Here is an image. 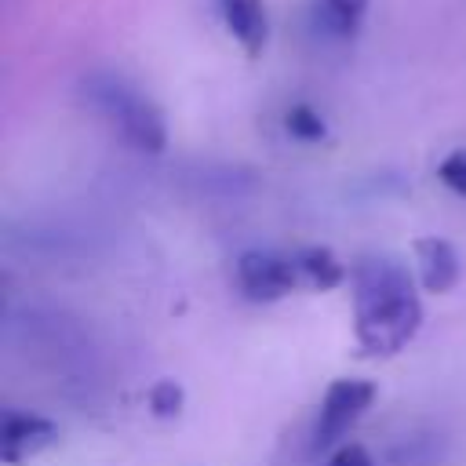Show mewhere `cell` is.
Instances as JSON below:
<instances>
[{
  "mask_svg": "<svg viewBox=\"0 0 466 466\" xmlns=\"http://www.w3.org/2000/svg\"><path fill=\"white\" fill-rule=\"evenodd\" d=\"M353 306L357 342L371 357L404 350L422 324V302L411 288V273L386 255H364L353 266Z\"/></svg>",
  "mask_w": 466,
  "mask_h": 466,
  "instance_id": "6da1fadb",
  "label": "cell"
},
{
  "mask_svg": "<svg viewBox=\"0 0 466 466\" xmlns=\"http://www.w3.org/2000/svg\"><path fill=\"white\" fill-rule=\"evenodd\" d=\"M84 98L138 153H160L167 146L164 113L138 87H131L124 76H116V73H91V76H84Z\"/></svg>",
  "mask_w": 466,
  "mask_h": 466,
  "instance_id": "7a4b0ae2",
  "label": "cell"
},
{
  "mask_svg": "<svg viewBox=\"0 0 466 466\" xmlns=\"http://www.w3.org/2000/svg\"><path fill=\"white\" fill-rule=\"evenodd\" d=\"M375 400V386L364 382V379H335L320 400V419H317V437H313V448H328L335 444Z\"/></svg>",
  "mask_w": 466,
  "mask_h": 466,
  "instance_id": "3957f363",
  "label": "cell"
},
{
  "mask_svg": "<svg viewBox=\"0 0 466 466\" xmlns=\"http://www.w3.org/2000/svg\"><path fill=\"white\" fill-rule=\"evenodd\" d=\"M237 284L251 302H273L295 291L299 266L295 258H284L273 251H244L237 258Z\"/></svg>",
  "mask_w": 466,
  "mask_h": 466,
  "instance_id": "277c9868",
  "label": "cell"
},
{
  "mask_svg": "<svg viewBox=\"0 0 466 466\" xmlns=\"http://www.w3.org/2000/svg\"><path fill=\"white\" fill-rule=\"evenodd\" d=\"M58 441V426L44 415H33V411H4V422H0V459L7 466H18L25 462L29 455L51 448Z\"/></svg>",
  "mask_w": 466,
  "mask_h": 466,
  "instance_id": "5b68a950",
  "label": "cell"
},
{
  "mask_svg": "<svg viewBox=\"0 0 466 466\" xmlns=\"http://www.w3.org/2000/svg\"><path fill=\"white\" fill-rule=\"evenodd\" d=\"M218 15L248 55H262L269 40V15L262 0H218Z\"/></svg>",
  "mask_w": 466,
  "mask_h": 466,
  "instance_id": "8992f818",
  "label": "cell"
},
{
  "mask_svg": "<svg viewBox=\"0 0 466 466\" xmlns=\"http://www.w3.org/2000/svg\"><path fill=\"white\" fill-rule=\"evenodd\" d=\"M415 258H419V277H422V288L433 291V295H444L459 284V255L448 240L441 237H422L415 240Z\"/></svg>",
  "mask_w": 466,
  "mask_h": 466,
  "instance_id": "52a82bcc",
  "label": "cell"
},
{
  "mask_svg": "<svg viewBox=\"0 0 466 466\" xmlns=\"http://www.w3.org/2000/svg\"><path fill=\"white\" fill-rule=\"evenodd\" d=\"M368 4L371 0H317L313 4V22L324 36L350 40V36H357V29L364 22Z\"/></svg>",
  "mask_w": 466,
  "mask_h": 466,
  "instance_id": "ba28073f",
  "label": "cell"
},
{
  "mask_svg": "<svg viewBox=\"0 0 466 466\" xmlns=\"http://www.w3.org/2000/svg\"><path fill=\"white\" fill-rule=\"evenodd\" d=\"M295 266H299V277H302L309 288H317V291L339 288V284L346 280V266L339 262V255H335L331 248H320V244L302 248V251L295 255Z\"/></svg>",
  "mask_w": 466,
  "mask_h": 466,
  "instance_id": "9c48e42d",
  "label": "cell"
},
{
  "mask_svg": "<svg viewBox=\"0 0 466 466\" xmlns=\"http://www.w3.org/2000/svg\"><path fill=\"white\" fill-rule=\"evenodd\" d=\"M284 127H288V135L299 138V142H320V138L328 135L324 116H320L313 106H306V102H299V106H291V109L284 113Z\"/></svg>",
  "mask_w": 466,
  "mask_h": 466,
  "instance_id": "30bf717a",
  "label": "cell"
},
{
  "mask_svg": "<svg viewBox=\"0 0 466 466\" xmlns=\"http://www.w3.org/2000/svg\"><path fill=\"white\" fill-rule=\"evenodd\" d=\"M182 400H186V393H182V386L175 379H160L149 390V411L157 419H175L182 411Z\"/></svg>",
  "mask_w": 466,
  "mask_h": 466,
  "instance_id": "8fae6325",
  "label": "cell"
},
{
  "mask_svg": "<svg viewBox=\"0 0 466 466\" xmlns=\"http://www.w3.org/2000/svg\"><path fill=\"white\" fill-rule=\"evenodd\" d=\"M437 178H441V182H444L451 193L466 197V149L448 153V157L437 164Z\"/></svg>",
  "mask_w": 466,
  "mask_h": 466,
  "instance_id": "7c38bea8",
  "label": "cell"
},
{
  "mask_svg": "<svg viewBox=\"0 0 466 466\" xmlns=\"http://www.w3.org/2000/svg\"><path fill=\"white\" fill-rule=\"evenodd\" d=\"M328 466H375V462H371L368 448H360V444H342V448L328 459Z\"/></svg>",
  "mask_w": 466,
  "mask_h": 466,
  "instance_id": "4fadbf2b",
  "label": "cell"
}]
</instances>
